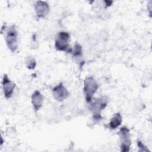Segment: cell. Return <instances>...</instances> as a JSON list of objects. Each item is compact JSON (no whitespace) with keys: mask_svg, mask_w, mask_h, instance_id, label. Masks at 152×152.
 Segmentation results:
<instances>
[{"mask_svg":"<svg viewBox=\"0 0 152 152\" xmlns=\"http://www.w3.org/2000/svg\"><path fill=\"white\" fill-rule=\"evenodd\" d=\"M109 102V97L107 96H103L97 98L94 102H90V110L93 113V119L99 121L102 119L101 112L104 110Z\"/></svg>","mask_w":152,"mask_h":152,"instance_id":"6da1fadb","label":"cell"},{"mask_svg":"<svg viewBox=\"0 0 152 152\" xmlns=\"http://www.w3.org/2000/svg\"><path fill=\"white\" fill-rule=\"evenodd\" d=\"M70 35L66 31L59 32L55 37V47L56 50L72 53V49L69 46Z\"/></svg>","mask_w":152,"mask_h":152,"instance_id":"7a4b0ae2","label":"cell"},{"mask_svg":"<svg viewBox=\"0 0 152 152\" xmlns=\"http://www.w3.org/2000/svg\"><path fill=\"white\" fill-rule=\"evenodd\" d=\"M99 88V84L93 77H87L84 81V93L87 103L92 102L93 95Z\"/></svg>","mask_w":152,"mask_h":152,"instance_id":"3957f363","label":"cell"},{"mask_svg":"<svg viewBox=\"0 0 152 152\" xmlns=\"http://www.w3.org/2000/svg\"><path fill=\"white\" fill-rule=\"evenodd\" d=\"M5 40L8 49L12 53L15 52L18 49V32L15 25H12L8 28Z\"/></svg>","mask_w":152,"mask_h":152,"instance_id":"277c9868","label":"cell"},{"mask_svg":"<svg viewBox=\"0 0 152 152\" xmlns=\"http://www.w3.org/2000/svg\"><path fill=\"white\" fill-rule=\"evenodd\" d=\"M118 135L120 138L121 151L122 152L129 151L131 144L129 129L126 126H122L120 128Z\"/></svg>","mask_w":152,"mask_h":152,"instance_id":"5b68a950","label":"cell"},{"mask_svg":"<svg viewBox=\"0 0 152 152\" xmlns=\"http://www.w3.org/2000/svg\"><path fill=\"white\" fill-rule=\"evenodd\" d=\"M52 94L54 99L58 102H62L68 98L69 93L62 83L55 86L52 89Z\"/></svg>","mask_w":152,"mask_h":152,"instance_id":"8992f818","label":"cell"},{"mask_svg":"<svg viewBox=\"0 0 152 152\" xmlns=\"http://www.w3.org/2000/svg\"><path fill=\"white\" fill-rule=\"evenodd\" d=\"M2 87L4 97L7 99H10L13 94L14 90L15 88V84L11 81L7 74H4L2 81Z\"/></svg>","mask_w":152,"mask_h":152,"instance_id":"52a82bcc","label":"cell"},{"mask_svg":"<svg viewBox=\"0 0 152 152\" xmlns=\"http://www.w3.org/2000/svg\"><path fill=\"white\" fill-rule=\"evenodd\" d=\"M34 7L37 18H44L49 13V6L46 1H36L34 5Z\"/></svg>","mask_w":152,"mask_h":152,"instance_id":"ba28073f","label":"cell"},{"mask_svg":"<svg viewBox=\"0 0 152 152\" xmlns=\"http://www.w3.org/2000/svg\"><path fill=\"white\" fill-rule=\"evenodd\" d=\"M43 100V96L39 90H35L32 93L31 96V102L35 112H37L42 107Z\"/></svg>","mask_w":152,"mask_h":152,"instance_id":"9c48e42d","label":"cell"},{"mask_svg":"<svg viewBox=\"0 0 152 152\" xmlns=\"http://www.w3.org/2000/svg\"><path fill=\"white\" fill-rule=\"evenodd\" d=\"M122 116L119 112H117L113 115L109 123V127L111 129H115L119 127L122 123Z\"/></svg>","mask_w":152,"mask_h":152,"instance_id":"30bf717a","label":"cell"},{"mask_svg":"<svg viewBox=\"0 0 152 152\" xmlns=\"http://www.w3.org/2000/svg\"><path fill=\"white\" fill-rule=\"evenodd\" d=\"M25 64L28 69H34L36 66V61L34 57L28 56L25 58Z\"/></svg>","mask_w":152,"mask_h":152,"instance_id":"8fae6325","label":"cell"},{"mask_svg":"<svg viewBox=\"0 0 152 152\" xmlns=\"http://www.w3.org/2000/svg\"><path fill=\"white\" fill-rule=\"evenodd\" d=\"M72 53L73 55V56L75 58H81L82 56V47L81 46L78 44V43H76L74 45V49H72Z\"/></svg>","mask_w":152,"mask_h":152,"instance_id":"7c38bea8","label":"cell"},{"mask_svg":"<svg viewBox=\"0 0 152 152\" xmlns=\"http://www.w3.org/2000/svg\"><path fill=\"white\" fill-rule=\"evenodd\" d=\"M137 146L140 148L139 151H148V150L147 149L146 146H145L144 145V144L141 141H137Z\"/></svg>","mask_w":152,"mask_h":152,"instance_id":"4fadbf2b","label":"cell"}]
</instances>
